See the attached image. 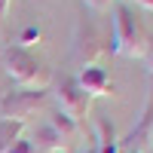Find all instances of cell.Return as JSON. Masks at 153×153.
Masks as SVG:
<instances>
[{
  "instance_id": "7",
  "label": "cell",
  "mask_w": 153,
  "mask_h": 153,
  "mask_svg": "<svg viewBox=\"0 0 153 153\" xmlns=\"http://www.w3.org/2000/svg\"><path fill=\"white\" fill-rule=\"evenodd\" d=\"M95 153H123L120 147V135L113 129V123L107 117H98L95 120Z\"/></svg>"
},
{
  "instance_id": "6",
  "label": "cell",
  "mask_w": 153,
  "mask_h": 153,
  "mask_svg": "<svg viewBox=\"0 0 153 153\" xmlns=\"http://www.w3.org/2000/svg\"><path fill=\"white\" fill-rule=\"evenodd\" d=\"M76 83L86 89V95H89V98H107V95H113V80H110L107 68L83 65L80 76H76Z\"/></svg>"
},
{
  "instance_id": "13",
  "label": "cell",
  "mask_w": 153,
  "mask_h": 153,
  "mask_svg": "<svg viewBox=\"0 0 153 153\" xmlns=\"http://www.w3.org/2000/svg\"><path fill=\"white\" fill-rule=\"evenodd\" d=\"M144 61H147V71L153 76V37H150V43H147V52H144Z\"/></svg>"
},
{
  "instance_id": "8",
  "label": "cell",
  "mask_w": 153,
  "mask_h": 153,
  "mask_svg": "<svg viewBox=\"0 0 153 153\" xmlns=\"http://www.w3.org/2000/svg\"><path fill=\"white\" fill-rule=\"evenodd\" d=\"M31 144L37 147V153H58V150H65V147H68V141H65V138H61L49 123H40V126L34 129Z\"/></svg>"
},
{
  "instance_id": "17",
  "label": "cell",
  "mask_w": 153,
  "mask_h": 153,
  "mask_svg": "<svg viewBox=\"0 0 153 153\" xmlns=\"http://www.w3.org/2000/svg\"><path fill=\"white\" fill-rule=\"evenodd\" d=\"M150 147H153V135H150Z\"/></svg>"
},
{
  "instance_id": "10",
  "label": "cell",
  "mask_w": 153,
  "mask_h": 153,
  "mask_svg": "<svg viewBox=\"0 0 153 153\" xmlns=\"http://www.w3.org/2000/svg\"><path fill=\"white\" fill-rule=\"evenodd\" d=\"M25 123H12V120H0V153H6L12 144L22 138Z\"/></svg>"
},
{
  "instance_id": "1",
  "label": "cell",
  "mask_w": 153,
  "mask_h": 153,
  "mask_svg": "<svg viewBox=\"0 0 153 153\" xmlns=\"http://www.w3.org/2000/svg\"><path fill=\"white\" fill-rule=\"evenodd\" d=\"M147 43L150 34L144 22L135 16V9L126 3H113V52L126 58H144Z\"/></svg>"
},
{
  "instance_id": "2",
  "label": "cell",
  "mask_w": 153,
  "mask_h": 153,
  "mask_svg": "<svg viewBox=\"0 0 153 153\" xmlns=\"http://www.w3.org/2000/svg\"><path fill=\"white\" fill-rule=\"evenodd\" d=\"M0 55H3V71H6L22 89H46L49 80H52L49 68L31 52V49H25V46H19V43L0 49Z\"/></svg>"
},
{
  "instance_id": "12",
  "label": "cell",
  "mask_w": 153,
  "mask_h": 153,
  "mask_svg": "<svg viewBox=\"0 0 153 153\" xmlns=\"http://www.w3.org/2000/svg\"><path fill=\"white\" fill-rule=\"evenodd\" d=\"M6 153H37V147H34V144L28 141V138H19V141L12 144V147H9Z\"/></svg>"
},
{
  "instance_id": "5",
  "label": "cell",
  "mask_w": 153,
  "mask_h": 153,
  "mask_svg": "<svg viewBox=\"0 0 153 153\" xmlns=\"http://www.w3.org/2000/svg\"><path fill=\"white\" fill-rule=\"evenodd\" d=\"M150 135H153V83H150V92H147V101H144V110L138 117V123L129 129V135L120 138L123 153H144V147L150 144Z\"/></svg>"
},
{
  "instance_id": "14",
  "label": "cell",
  "mask_w": 153,
  "mask_h": 153,
  "mask_svg": "<svg viewBox=\"0 0 153 153\" xmlns=\"http://www.w3.org/2000/svg\"><path fill=\"white\" fill-rule=\"evenodd\" d=\"M83 3H86V6H92V9H107L113 0H83Z\"/></svg>"
},
{
  "instance_id": "11",
  "label": "cell",
  "mask_w": 153,
  "mask_h": 153,
  "mask_svg": "<svg viewBox=\"0 0 153 153\" xmlns=\"http://www.w3.org/2000/svg\"><path fill=\"white\" fill-rule=\"evenodd\" d=\"M40 37H43V34H40V28H25V31H22L19 46H25V49H28L31 43H37V40H40Z\"/></svg>"
},
{
  "instance_id": "3",
  "label": "cell",
  "mask_w": 153,
  "mask_h": 153,
  "mask_svg": "<svg viewBox=\"0 0 153 153\" xmlns=\"http://www.w3.org/2000/svg\"><path fill=\"white\" fill-rule=\"evenodd\" d=\"M46 98H49V89H12L0 98V120L28 123L46 104Z\"/></svg>"
},
{
  "instance_id": "4",
  "label": "cell",
  "mask_w": 153,
  "mask_h": 153,
  "mask_svg": "<svg viewBox=\"0 0 153 153\" xmlns=\"http://www.w3.org/2000/svg\"><path fill=\"white\" fill-rule=\"evenodd\" d=\"M55 101H58V110L68 113V117L74 123H80V126H83L86 113H89V104H92V98H89L86 89L76 83V76H61L55 83Z\"/></svg>"
},
{
  "instance_id": "15",
  "label": "cell",
  "mask_w": 153,
  "mask_h": 153,
  "mask_svg": "<svg viewBox=\"0 0 153 153\" xmlns=\"http://www.w3.org/2000/svg\"><path fill=\"white\" fill-rule=\"evenodd\" d=\"M9 3H12V0H0V19H6V12H9Z\"/></svg>"
},
{
  "instance_id": "9",
  "label": "cell",
  "mask_w": 153,
  "mask_h": 153,
  "mask_svg": "<svg viewBox=\"0 0 153 153\" xmlns=\"http://www.w3.org/2000/svg\"><path fill=\"white\" fill-rule=\"evenodd\" d=\"M46 123L52 126V129H55V132H58L61 138H65L68 144L74 141L76 135H80V123H74V120L68 117V113H61V110H52V113L46 117Z\"/></svg>"
},
{
  "instance_id": "16",
  "label": "cell",
  "mask_w": 153,
  "mask_h": 153,
  "mask_svg": "<svg viewBox=\"0 0 153 153\" xmlns=\"http://www.w3.org/2000/svg\"><path fill=\"white\" fill-rule=\"evenodd\" d=\"M76 153H95V150H92V147H86V150H76Z\"/></svg>"
}]
</instances>
